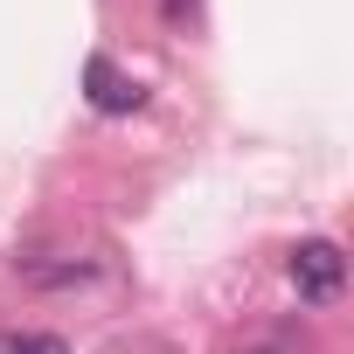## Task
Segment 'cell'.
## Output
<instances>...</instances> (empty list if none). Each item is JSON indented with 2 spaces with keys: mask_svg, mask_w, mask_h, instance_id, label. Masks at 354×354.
I'll return each mask as SVG.
<instances>
[{
  "mask_svg": "<svg viewBox=\"0 0 354 354\" xmlns=\"http://www.w3.org/2000/svg\"><path fill=\"white\" fill-rule=\"evenodd\" d=\"M84 77H91V104H97V111H132V104H139V84H132V77H118L104 56H91V70H84Z\"/></svg>",
  "mask_w": 354,
  "mask_h": 354,
  "instance_id": "cell-2",
  "label": "cell"
},
{
  "mask_svg": "<svg viewBox=\"0 0 354 354\" xmlns=\"http://www.w3.org/2000/svg\"><path fill=\"white\" fill-rule=\"evenodd\" d=\"M340 278H347V257H340V243H326V236H306V243L292 250V285H299V299L326 306V299L340 292Z\"/></svg>",
  "mask_w": 354,
  "mask_h": 354,
  "instance_id": "cell-1",
  "label": "cell"
},
{
  "mask_svg": "<svg viewBox=\"0 0 354 354\" xmlns=\"http://www.w3.org/2000/svg\"><path fill=\"white\" fill-rule=\"evenodd\" d=\"M0 354H70L56 333H0Z\"/></svg>",
  "mask_w": 354,
  "mask_h": 354,
  "instance_id": "cell-3",
  "label": "cell"
}]
</instances>
